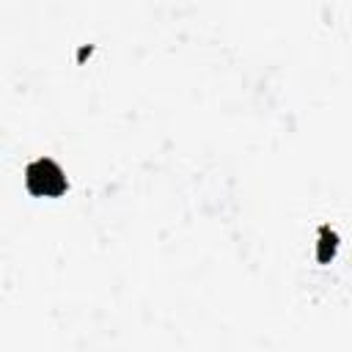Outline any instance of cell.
Wrapping results in <instances>:
<instances>
[{
	"mask_svg": "<svg viewBox=\"0 0 352 352\" xmlns=\"http://www.w3.org/2000/svg\"><path fill=\"white\" fill-rule=\"evenodd\" d=\"M25 182H28V190L33 192V195H63L66 192V176H63V170L58 168V162L55 160H50V157H38V160H33L30 165H28V170H25Z\"/></svg>",
	"mask_w": 352,
	"mask_h": 352,
	"instance_id": "cell-1",
	"label": "cell"
},
{
	"mask_svg": "<svg viewBox=\"0 0 352 352\" xmlns=\"http://www.w3.org/2000/svg\"><path fill=\"white\" fill-rule=\"evenodd\" d=\"M322 236H324V242H327V228H322ZM333 239H336V236L330 234V253H333ZM324 256H327V245H322V250H319V258H322V261H324Z\"/></svg>",
	"mask_w": 352,
	"mask_h": 352,
	"instance_id": "cell-2",
	"label": "cell"
}]
</instances>
